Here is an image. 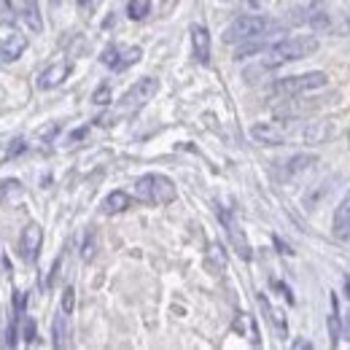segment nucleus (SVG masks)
<instances>
[{
    "mask_svg": "<svg viewBox=\"0 0 350 350\" xmlns=\"http://www.w3.org/2000/svg\"><path fill=\"white\" fill-rule=\"evenodd\" d=\"M318 49H321L318 36H288V38L272 44L264 51L262 65L264 68H280V65H288V62H299V59L312 57Z\"/></svg>",
    "mask_w": 350,
    "mask_h": 350,
    "instance_id": "1",
    "label": "nucleus"
},
{
    "mask_svg": "<svg viewBox=\"0 0 350 350\" xmlns=\"http://www.w3.org/2000/svg\"><path fill=\"white\" fill-rule=\"evenodd\" d=\"M275 27V22L264 14H243L237 19H232V25H226L224 30V44H245V41H259L269 30Z\"/></svg>",
    "mask_w": 350,
    "mask_h": 350,
    "instance_id": "2",
    "label": "nucleus"
},
{
    "mask_svg": "<svg viewBox=\"0 0 350 350\" xmlns=\"http://www.w3.org/2000/svg\"><path fill=\"white\" fill-rule=\"evenodd\" d=\"M135 197L146 205H170L178 200V189L167 175L146 173L135 180Z\"/></svg>",
    "mask_w": 350,
    "mask_h": 350,
    "instance_id": "3",
    "label": "nucleus"
},
{
    "mask_svg": "<svg viewBox=\"0 0 350 350\" xmlns=\"http://www.w3.org/2000/svg\"><path fill=\"white\" fill-rule=\"evenodd\" d=\"M329 84V76L323 70H310V73H299V76H286L280 81H275V92L286 94V97H297V94H307V92H318Z\"/></svg>",
    "mask_w": 350,
    "mask_h": 350,
    "instance_id": "4",
    "label": "nucleus"
},
{
    "mask_svg": "<svg viewBox=\"0 0 350 350\" xmlns=\"http://www.w3.org/2000/svg\"><path fill=\"white\" fill-rule=\"evenodd\" d=\"M157 92H159V79H154V76L137 79V81L122 94V100H119V111H122V113H135V111H140L148 100H154Z\"/></svg>",
    "mask_w": 350,
    "mask_h": 350,
    "instance_id": "5",
    "label": "nucleus"
},
{
    "mask_svg": "<svg viewBox=\"0 0 350 350\" xmlns=\"http://www.w3.org/2000/svg\"><path fill=\"white\" fill-rule=\"evenodd\" d=\"M140 57H143V49H140V46H108V49L103 51L100 62H103L105 68H111V70L119 73V70L132 68Z\"/></svg>",
    "mask_w": 350,
    "mask_h": 350,
    "instance_id": "6",
    "label": "nucleus"
},
{
    "mask_svg": "<svg viewBox=\"0 0 350 350\" xmlns=\"http://www.w3.org/2000/svg\"><path fill=\"white\" fill-rule=\"evenodd\" d=\"M41 245H44V229L38 224H27L22 229V234H19V245H16L19 256L25 262H36L38 254H41Z\"/></svg>",
    "mask_w": 350,
    "mask_h": 350,
    "instance_id": "7",
    "label": "nucleus"
},
{
    "mask_svg": "<svg viewBox=\"0 0 350 350\" xmlns=\"http://www.w3.org/2000/svg\"><path fill=\"white\" fill-rule=\"evenodd\" d=\"M219 219H221V224H224V229H226V234H229L232 248L237 251V256L248 262V259H251V245H248V237H245V232L240 229L237 219H234L229 211H219Z\"/></svg>",
    "mask_w": 350,
    "mask_h": 350,
    "instance_id": "8",
    "label": "nucleus"
},
{
    "mask_svg": "<svg viewBox=\"0 0 350 350\" xmlns=\"http://www.w3.org/2000/svg\"><path fill=\"white\" fill-rule=\"evenodd\" d=\"M189 41H191V57L200 62V65H208L211 62V33L208 27L202 25H191L189 27Z\"/></svg>",
    "mask_w": 350,
    "mask_h": 350,
    "instance_id": "9",
    "label": "nucleus"
},
{
    "mask_svg": "<svg viewBox=\"0 0 350 350\" xmlns=\"http://www.w3.org/2000/svg\"><path fill=\"white\" fill-rule=\"evenodd\" d=\"M25 51H27V36H22V33L5 36V38L0 41V68L14 65Z\"/></svg>",
    "mask_w": 350,
    "mask_h": 350,
    "instance_id": "10",
    "label": "nucleus"
},
{
    "mask_svg": "<svg viewBox=\"0 0 350 350\" xmlns=\"http://www.w3.org/2000/svg\"><path fill=\"white\" fill-rule=\"evenodd\" d=\"M19 8V19L27 25L30 33H44V16H41V8H38V0H19L16 3Z\"/></svg>",
    "mask_w": 350,
    "mask_h": 350,
    "instance_id": "11",
    "label": "nucleus"
},
{
    "mask_svg": "<svg viewBox=\"0 0 350 350\" xmlns=\"http://www.w3.org/2000/svg\"><path fill=\"white\" fill-rule=\"evenodd\" d=\"M251 137L264 143V146H283V143H286V132L280 130V127H275L272 122H259V124H254V127H251Z\"/></svg>",
    "mask_w": 350,
    "mask_h": 350,
    "instance_id": "12",
    "label": "nucleus"
},
{
    "mask_svg": "<svg viewBox=\"0 0 350 350\" xmlns=\"http://www.w3.org/2000/svg\"><path fill=\"white\" fill-rule=\"evenodd\" d=\"M70 76V62H57L51 68H46L44 73L38 76V89H54L59 87L65 79Z\"/></svg>",
    "mask_w": 350,
    "mask_h": 350,
    "instance_id": "13",
    "label": "nucleus"
},
{
    "mask_svg": "<svg viewBox=\"0 0 350 350\" xmlns=\"http://www.w3.org/2000/svg\"><path fill=\"white\" fill-rule=\"evenodd\" d=\"M130 208H132V197L127 191H122V189L111 191V194L103 200V213H108V216L124 213V211H130Z\"/></svg>",
    "mask_w": 350,
    "mask_h": 350,
    "instance_id": "14",
    "label": "nucleus"
},
{
    "mask_svg": "<svg viewBox=\"0 0 350 350\" xmlns=\"http://www.w3.org/2000/svg\"><path fill=\"white\" fill-rule=\"evenodd\" d=\"M332 226H334L337 234H348L350 232V191L340 200V205H337V211H334Z\"/></svg>",
    "mask_w": 350,
    "mask_h": 350,
    "instance_id": "15",
    "label": "nucleus"
},
{
    "mask_svg": "<svg viewBox=\"0 0 350 350\" xmlns=\"http://www.w3.org/2000/svg\"><path fill=\"white\" fill-rule=\"evenodd\" d=\"M51 342H54V348H68V312H57V318H54V323H51Z\"/></svg>",
    "mask_w": 350,
    "mask_h": 350,
    "instance_id": "16",
    "label": "nucleus"
},
{
    "mask_svg": "<svg viewBox=\"0 0 350 350\" xmlns=\"http://www.w3.org/2000/svg\"><path fill=\"white\" fill-rule=\"evenodd\" d=\"M16 19H19L16 0H0V25H3V27H14Z\"/></svg>",
    "mask_w": 350,
    "mask_h": 350,
    "instance_id": "17",
    "label": "nucleus"
},
{
    "mask_svg": "<svg viewBox=\"0 0 350 350\" xmlns=\"http://www.w3.org/2000/svg\"><path fill=\"white\" fill-rule=\"evenodd\" d=\"M148 14H151V0H130L127 3V16H130L132 22H140Z\"/></svg>",
    "mask_w": 350,
    "mask_h": 350,
    "instance_id": "18",
    "label": "nucleus"
},
{
    "mask_svg": "<svg viewBox=\"0 0 350 350\" xmlns=\"http://www.w3.org/2000/svg\"><path fill=\"white\" fill-rule=\"evenodd\" d=\"M332 315H329V337H332V345L337 348L340 345V315H337V297H332Z\"/></svg>",
    "mask_w": 350,
    "mask_h": 350,
    "instance_id": "19",
    "label": "nucleus"
},
{
    "mask_svg": "<svg viewBox=\"0 0 350 350\" xmlns=\"http://www.w3.org/2000/svg\"><path fill=\"white\" fill-rule=\"evenodd\" d=\"M73 307H76V288H73V286H65V288H62V305H59V310L70 315Z\"/></svg>",
    "mask_w": 350,
    "mask_h": 350,
    "instance_id": "20",
    "label": "nucleus"
},
{
    "mask_svg": "<svg viewBox=\"0 0 350 350\" xmlns=\"http://www.w3.org/2000/svg\"><path fill=\"white\" fill-rule=\"evenodd\" d=\"M22 334H25V342L27 345L36 342V321L30 315H25V312H22Z\"/></svg>",
    "mask_w": 350,
    "mask_h": 350,
    "instance_id": "21",
    "label": "nucleus"
},
{
    "mask_svg": "<svg viewBox=\"0 0 350 350\" xmlns=\"http://www.w3.org/2000/svg\"><path fill=\"white\" fill-rule=\"evenodd\" d=\"M94 248H97V243H94V232H87L84 245H81V259H84V262H92V259H94Z\"/></svg>",
    "mask_w": 350,
    "mask_h": 350,
    "instance_id": "22",
    "label": "nucleus"
},
{
    "mask_svg": "<svg viewBox=\"0 0 350 350\" xmlns=\"http://www.w3.org/2000/svg\"><path fill=\"white\" fill-rule=\"evenodd\" d=\"M92 103H97V105H108L111 103V87H100L94 92V97H92Z\"/></svg>",
    "mask_w": 350,
    "mask_h": 350,
    "instance_id": "23",
    "label": "nucleus"
},
{
    "mask_svg": "<svg viewBox=\"0 0 350 350\" xmlns=\"http://www.w3.org/2000/svg\"><path fill=\"white\" fill-rule=\"evenodd\" d=\"M245 3H248V8H254V11H262V8H267L269 0H245Z\"/></svg>",
    "mask_w": 350,
    "mask_h": 350,
    "instance_id": "24",
    "label": "nucleus"
},
{
    "mask_svg": "<svg viewBox=\"0 0 350 350\" xmlns=\"http://www.w3.org/2000/svg\"><path fill=\"white\" fill-rule=\"evenodd\" d=\"M348 291H350V280H348Z\"/></svg>",
    "mask_w": 350,
    "mask_h": 350,
    "instance_id": "25",
    "label": "nucleus"
},
{
    "mask_svg": "<svg viewBox=\"0 0 350 350\" xmlns=\"http://www.w3.org/2000/svg\"><path fill=\"white\" fill-rule=\"evenodd\" d=\"M51 3H59V0H51Z\"/></svg>",
    "mask_w": 350,
    "mask_h": 350,
    "instance_id": "26",
    "label": "nucleus"
}]
</instances>
